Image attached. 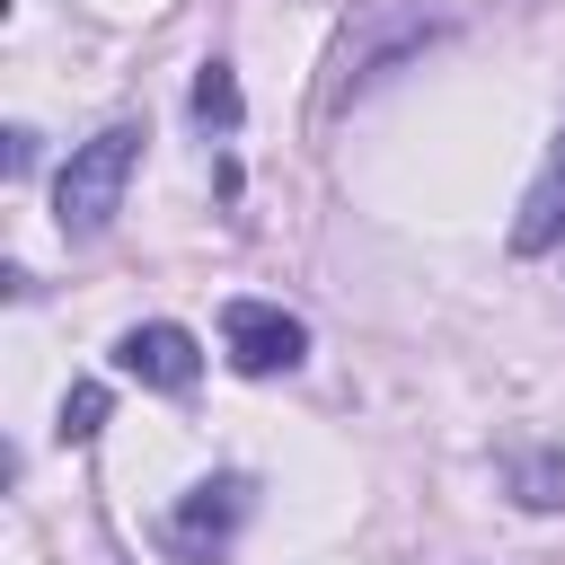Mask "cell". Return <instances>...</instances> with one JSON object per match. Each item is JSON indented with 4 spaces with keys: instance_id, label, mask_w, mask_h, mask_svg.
I'll return each instance as SVG.
<instances>
[{
    "instance_id": "6da1fadb",
    "label": "cell",
    "mask_w": 565,
    "mask_h": 565,
    "mask_svg": "<svg viewBox=\"0 0 565 565\" xmlns=\"http://www.w3.org/2000/svg\"><path fill=\"white\" fill-rule=\"evenodd\" d=\"M132 168H141V124L88 132V141L62 159V177H53V230H62V238H97V230L124 212Z\"/></svg>"
},
{
    "instance_id": "7a4b0ae2",
    "label": "cell",
    "mask_w": 565,
    "mask_h": 565,
    "mask_svg": "<svg viewBox=\"0 0 565 565\" xmlns=\"http://www.w3.org/2000/svg\"><path fill=\"white\" fill-rule=\"evenodd\" d=\"M433 35H450V9H415V0H371V18L344 35V53H335V88H327V106H344L353 88H371V79H388L397 62H415Z\"/></svg>"
},
{
    "instance_id": "3957f363",
    "label": "cell",
    "mask_w": 565,
    "mask_h": 565,
    "mask_svg": "<svg viewBox=\"0 0 565 565\" xmlns=\"http://www.w3.org/2000/svg\"><path fill=\"white\" fill-rule=\"evenodd\" d=\"M221 353H230V371L274 380V371H300L309 362V327L282 300H230L221 309Z\"/></svg>"
},
{
    "instance_id": "277c9868",
    "label": "cell",
    "mask_w": 565,
    "mask_h": 565,
    "mask_svg": "<svg viewBox=\"0 0 565 565\" xmlns=\"http://www.w3.org/2000/svg\"><path fill=\"white\" fill-rule=\"evenodd\" d=\"M115 371L124 380H141V388H194L203 380V344L177 327V318H141V327H124L115 335Z\"/></svg>"
},
{
    "instance_id": "5b68a950",
    "label": "cell",
    "mask_w": 565,
    "mask_h": 565,
    "mask_svg": "<svg viewBox=\"0 0 565 565\" xmlns=\"http://www.w3.org/2000/svg\"><path fill=\"white\" fill-rule=\"evenodd\" d=\"M238 521H247V477H203L177 512H168V556H212V547H230L238 539Z\"/></svg>"
},
{
    "instance_id": "8992f818",
    "label": "cell",
    "mask_w": 565,
    "mask_h": 565,
    "mask_svg": "<svg viewBox=\"0 0 565 565\" xmlns=\"http://www.w3.org/2000/svg\"><path fill=\"white\" fill-rule=\"evenodd\" d=\"M547 247H565V132H556L539 185H530L521 212H512V256H547Z\"/></svg>"
},
{
    "instance_id": "52a82bcc",
    "label": "cell",
    "mask_w": 565,
    "mask_h": 565,
    "mask_svg": "<svg viewBox=\"0 0 565 565\" xmlns=\"http://www.w3.org/2000/svg\"><path fill=\"white\" fill-rule=\"evenodd\" d=\"M512 494L530 512H565V450H521L512 459Z\"/></svg>"
},
{
    "instance_id": "ba28073f",
    "label": "cell",
    "mask_w": 565,
    "mask_h": 565,
    "mask_svg": "<svg viewBox=\"0 0 565 565\" xmlns=\"http://www.w3.org/2000/svg\"><path fill=\"white\" fill-rule=\"evenodd\" d=\"M238 79H230V62H203L194 71V124H212V132H238Z\"/></svg>"
},
{
    "instance_id": "9c48e42d",
    "label": "cell",
    "mask_w": 565,
    "mask_h": 565,
    "mask_svg": "<svg viewBox=\"0 0 565 565\" xmlns=\"http://www.w3.org/2000/svg\"><path fill=\"white\" fill-rule=\"evenodd\" d=\"M97 424H106V388L79 380V388L62 397V424H53V433H62V441H97Z\"/></svg>"
},
{
    "instance_id": "30bf717a",
    "label": "cell",
    "mask_w": 565,
    "mask_h": 565,
    "mask_svg": "<svg viewBox=\"0 0 565 565\" xmlns=\"http://www.w3.org/2000/svg\"><path fill=\"white\" fill-rule=\"evenodd\" d=\"M26 168H35V132H26V124H9V177H26Z\"/></svg>"
}]
</instances>
